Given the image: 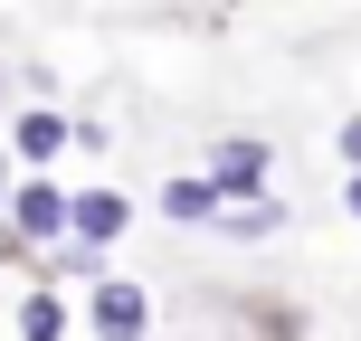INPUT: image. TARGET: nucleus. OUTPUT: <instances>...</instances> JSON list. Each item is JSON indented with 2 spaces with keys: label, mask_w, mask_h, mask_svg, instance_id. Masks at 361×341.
<instances>
[{
  "label": "nucleus",
  "mask_w": 361,
  "mask_h": 341,
  "mask_svg": "<svg viewBox=\"0 0 361 341\" xmlns=\"http://www.w3.org/2000/svg\"><path fill=\"white\" fill-rule=\"evenodd\" d=\"M343 162H352V171H361V124H343Z\"/></svg>",
  "instance_id": "obj_10"
},
{
  "label": "nucleus",
  "mask_w": 361,
  "mask_h": 341,
  "mask_svg": "<svg viewBox=\"0 0 361 341\" xmlns=\"http://www.w3.org/2000/svg\"><path fill=\"white\" fill-rule=\"evenodd\" d=\"M124 199L114 190H76V209H67V228H76V247H105V237H124Z\"/></svg>",
  "instance_id": "obj_3"
},
{
  "label": "nucleus",
  "mask_w": 361,
  "mask_h": 341,
  "mask_svg": "<svg viewBox=\"0 0 361 341\" xmlns=\"http://www.w3.org/2000/svg\"><path fill=\"white\" fill-rule=\"evenodd\" d=\"M343 209H352V218H361V171H352V190H343Z\"/></svg>",
  "instance_id": "obj_11"
},
{
  "label": "nucleus",
  "mask_w": 361,
  "mask_h": 341,
  "mask_svg": "<svg viewBox=\"0 0 361 341\" xmlns=\"http://www.w3.org/2000/svg\"><path fill=\"white\" fill-rule=\"evenodd\" d=\"M0 209H10V162H0Z\"/></svg>",
  "instance_id": "obj_12"
},
{
  "label": "nucleus",
  "mask_w": 361,
  "mask_h": 341,
  "mask_svg": "<svg viewBox=\"0 0 361 341\" xmlns=\"http://www.w3.org/2000/svg\"><path fill=\"white\" fill-rule=\"evenodd\" d=\"M95 332H105V341H143V332H152V304H143V285L105 275V285H95Z\"/></svg>",
  "instance_id": "obj_1"
},
{
  "label": "nucleus",
  "mask_w": 361,
  "mask_h": 341,
  "mask_svg": "<svg viewBox=\"0 0 361 341\" xmlns=\"http://www.w3.org/2000/svg\"><path fill=\"white\" fill-rule=\"evenodd\" d=\"M162 218H180V228H190V218H219V190H209V180H171V190H162Z\"/></svg>",
  "instance_id": "obj_5"
},
{
  "label": "nucleus",
  "mask_w": 361,
  "mask_h": 341,
  "mask_svg": "<svg viewBox=\"0 0 361 341\" xmlns=\"http://www.w3.org/2000/svg\"><path fill=\"white\" fill-rule=\"evenodd\" d=\"M67 209H76V199H67V190H48V180H29V190H10V218H19L29 237H67Z\"/></svg>",
  "instance_id": "obj_4"
},
{
  "label": "nucleus",
  "mask_w": 361,
  "mask_h": 341,
  "mask_svg": "<svg viewBox=\"0 0 361 341\" xmlns=\"http://www.w3.org/2000/svg\"><path fill=\"white\" fill-rule=\"evenodd\" d=\"M57 275H105V247H76L67 237V247H57Z\"/></svg>",
  "instance_id": "obj_9"
},
{
  "label": "nucleus",
  "mask_w": 361,
  "mask_h": 341,
  "mask_svg": "<svg viewBox=\"0 0 361 341\" xmlns=\"http://www.w3.org/2000/svg\"><path fill=\"white\" fill-rule=\"evenodd\" d=\"M257 180H267V143H219V162H209V190L219 199H257Z\"/></svg>",
  "instance_id": "obj_2"
},
{
  "label": "nucleus",
  "mask_w": 361,
  "mask_h": 341,
  "mask_svg": "<svg viewBox=\"0 0 361 341\" xmlns=\"http://www.w3.org/2000/svg\"><path fill=\"white\" fill-rule=\"evenodd\" d=\"M19 332H29V341H57V332H67V304H57V294H29V304H19Z\"/></svg>",
  "instance_id": "obj_6"
},
{
  "label": "nucleus",
  "mask_w": 361,
  "mask_h": 341,
  "mask_svg": "<svg viewBox=\"0 0 361 341\" xmlns=\"http://www.w3.org/2000/svg\"><path fill=\"white\" fill-rule=\"evenodd\" d=\"M57 143H67V124H57V114H19V152H29V162H48Z\"/></svg>",
  "instance_id": "obj_7"
},
{
  "label": "nucleus",
  "mask_w": 361,
  "mask_h": 341,
  "mask_svg": "<svg viewBox=\"0 0 361 341\" xmlns=\"http://www.w3.org/2000/svg\"><path fill=\"white\" fill-rule=\"evenodd\" d=\"M219 228H228V237H267L276 209H267V199H247V209H219Z\"/></svg>",
  "instance_id": "obj_8"
}]
</instances>
